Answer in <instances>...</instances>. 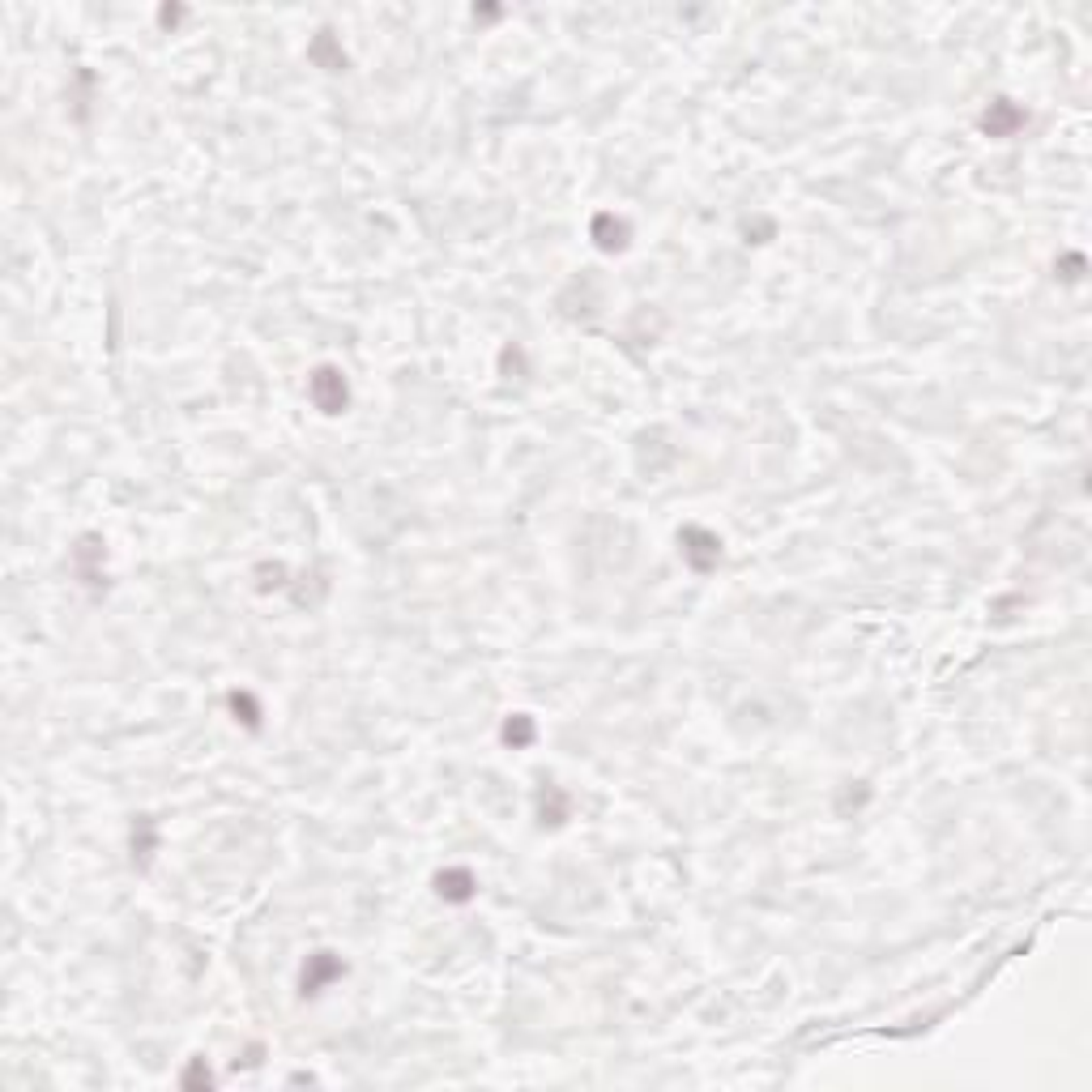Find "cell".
Masks as SVG:
<instances>
[{
    "mask_svg": "<svg viewBox=\"0 0 1092 1092\" xmlns=\"http://www.w3.org/2000/svg\"><path fill=\"white\" fill-rule=\"evenodd\" d=\"M346 380H342L338 368H320L316 376H312V401H316V410H325V415H342L346 410Z\"/></svg>",
    "mask_w": 1092,
    "mask_h": 1092,
    "instance_id": "6da1fadb",
    "label": "cell"
},
{
    "mask_svg": "<svg viewBox=\"0 0 1092 1092\" xmlns=\"http://www.w3.org/2000/svg\"><path fill=\"white\" fill-rule=\"evenodd\" d=\"M717 555H721V542H717V533L700 530V525L683 530V560L692 563L696 572H708V568H713Z\"/></svg>",
    "mask_w": 1092,
    "mask_h": 1092,
    "instance_id": "7a4b0ae2",
    "label": "cell"
},
{
    "mask_svg": "<svg viewBox=\"0 0 1092 1092\" xmlns=\"http://www.w3.org/2000/svg\"><path fill=\"white\" fill-rule=\"evenodd\" d=\"M346 968H342V960L333 956V952H316V956H308V965H303V995H320V990L329 986L333 977H342Z\"/></svg>",
    "mask_w": 1092,
    "mask_h": 1092,
    "instance_id": "3957f363",
    "label": "cell"
},
{
    "mask_svg": "<svg viewBox=\"0 0 1092 1092\" xmlns=\"http://www.w3.org/2000/svg\"><path fill=\"white\" fill-rule=\"evenodd\" d=\"M1020 124H1025V111H1020V107H1012V103H1007V98H998V103H990L986 120H982V128H986L990 137H1012Z\"/></svg>",
    "mask_w": 1092,
    "mask_h": 1092,
    "instance_id": "277c9868",
    "label": "cell"
},
{
    "mask_svg": "<svg viewBox=\"0 0 1092 1092\" xmlns=\"http://www.w3.org/2000/svg\"><path fill=\"white\" fill-rule=\"evenodd\" d=\"M435 888H440V896H444V900H453V905H461V900H470V896H474V888H478V883H474V875H470V870H461V866H457V870H444V875L435 880Z\"/></svg>",
    "mask_w": 1092,
    "mask_h": 1092,
    "instance_id": "5b68a950",
    "label": "cell"
},
{
    "mask_svg": "<svg viewBox=\"0 0 1092 1092\" xmlns=\"http://www.w3.org/2000/svg\"><path fill=\"white\" fill-rule=\"evenodd\" d=\"M593 240L606 252L623 248V243H628V223H623V218H610V213H598V218H593Z\"/></svg>",
    "mask_w": 1092,
    "mask_h": 1092,
    "instance_id": "8992f818",
    "label": "cell"
},
{
    "mask_svg": "<svg viewBox=\"0 0 1092 1092\" xmlns=\"http://www.w3.org/2000/svg\"><path fill=\"white\" fill-rule=\"evenodd\" d=\"M533 738V717H525V713H517L513 721L503 725V743H513V747H525Z\"/></svg>",
    "mask_w": 1092,
    "mask_h": 1092,
    "instance_id": "52a82bcc",
    "label": "cell"
},
{
    "mask_svg": "<svg viewBox=\"0 0 1092 1092\" xmlns=\"http://www.w3.org/2000/svg\"><path fill=\"white\" fill-rule=\"evenodd\" d=\"M184 1084H210V1071H201V1063H193V1071L184 1075Z\"/></svg>",
    "mask_w": 1092,
    "mask_h": 1092,
    "instance_id": "ba28073f",
    "label": "cell"
}]
</instances>
